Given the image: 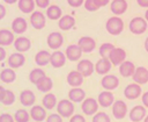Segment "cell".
I'll return each instance as SVG.
<instances>
[{"instance_id":"6da1fadb","label":"cell","mask_w":148,"mask_h":122,"mask_svg":"<svg viewBox=\"0 0 148 122\" xmlns=\"http://www.w3.org/2000/svg\"><path fill=\"white\" fill-rule=\"evenodd\" d=\"M105 29L111 35H119L124 30V21L119 16H111L105 23Z\"/></svg>"},{"instance_id":"7a4b0ae2","label":"cell","mask_w":148,"mask_h":122,"mask_svg":"<svg viewBox=\"0 0 148 122\" xmlns=\"http://www.w3.org/2000/svg\"><path fill=\"white\" fill-rule=\"evenodd\" d=\"M147 27H148L147 21L143 17H140V16L133 17L130 21V24H128L130 31L132 34H134V35H141V34H143L147 30Z\"/></svg>"},{"instance_id":"3957f363","label":"cell","mask_w":148,"mask_h":122,"mask_svg":"<svg viewBox=\"0 0 148 122\" xmlns=\"http://www.w3.org/2000/svg\"><path fill=\"white\" fill-rule=\"evenodd\" d=\"M57 112L61 117H71L74 114V103L69 99L60 100L57 103Z\"/></svg>"},{"instance_id":"277c9868","label":"cell","mask_w":148,"mask_h":122,"mask_svg":"<svg viewBox=\"0 0 148 122\" xmlns=\"http://www.w3.org/2000/svg\"><path fill=\"white\" fill-rule=\"evenodd\" d=\"M98 102L97 100L92 99V98H87L82 101V105H81V109L83 112V114L86 115H95L98 110Z\"/></svg>"},{"instance_id":"5b68a950","label":"cell","mask_w":148,"mask_h":122,"mask_svg":"<svg viewBox=\"0 0 148 122\" xmlns=\"http://www.w3.org/2000/svg\"><path fill=\"white\" fill-rule=\"evenodd\" d=\"M127 114V105L123 100H116L112 103V115L117 120H123Z\"/></svg>"},{"instance_id":"8992f818","label":"cell","mask_w":148,"mask_h":122,"mask_svg":"<svg viewBox=\"0 0 148 122\" xmlns=\"http://www.w3.org/2000/svg\"><path fill=\"white\" fill-rule=\"evenodd\" d=\"M30 23L31 26L37 29V30H40L45 27L46 24V17L45 15L42 13V12H38V10H34L30 15Z\"/></svg>"},{"instance_id":"52a82bcc","label":"cell","mask_w":148,"mask_h":122,"mask_svg":"<svg viewBox=\"0 0 148 122\" xmlns=\"http://www.w3.org/2000/svg\"><path fill=\"white\" fill-rule=\"evenodd\" d=\"M125 59H126V51L121 48H116L114 46V49L109 55V60L114 66H119Z\"/></svg>"},{"instance_id":"ba28073f","label":"cell","mask_w":148,"mask_h":122,"mask_svg":"<svg viewBox=\"0 0 148 122\" xmlns=\"http://www.w3.org/2000/svg\"><path fill=\"white\" fill-rule=\"evenodd\" d=\"M101 85L104 89L112 92L119 86V79L114 74H105L101 80Z\"/></svg>"},{"instance_id":"9c48e42d","label":"cell","mask_w":148,"mask_h":122,"mask_svg":"<svg viewBox=\"0 0 148 122\" xmlns=\"http://www.w3.org/2000/svg\"><path fill=\"white\" fill-rule=\"evenodd\" d=\"M141 93H142L141 86H140L139 84H135V82L127 85V86L125 87V89H124V95H125V98H126V99H130V100H135V99H138V98L141 95Z\"/></svg>"},{"instance_id":"30bf717a","label":"cell","mask_w":148,"mask_h":122,"mask_svg":"<svg viewBox=\"0 0 148 122\" xmlns=\"http://www.w3.org/2000/svg\"><path fill=\"white\" fill-rule=\"evenodd\" d=\"M77 45L79 48L81 49L82 52L84 53H89L91 52L95 48H96V42L92 37H89V36H82L79 42H77Z\"/></svg>"},{"instance_id":"8fae6325","label":"cell","mask_w":148,"mask_h":122,"mask_svg":"<svg viewBox=\"0 0 148 122\" xmlns=\"http://www.w3.org/2000/svg\"><path fill=\"white\" fill-rule=\"evenodd\" d=\"M46 42H47V45H49L50 49H52V50H58V49L62 45V43H64V37H62V35H61L60 33L54 31V33L49 34Z\"/></svg>"},{"instance_id":"7c38bea8","label":"cell","mask_w":148,"mask_h":122,"mask_svg":"<svg viewBox=\"0 0 148 122\" xmlns=\"http://www.w3.org/2000/svg\"><path fill=\"white\" fill-rule=\"evenodd\" d=\"M76 71H79L83 76V78H86V77H89L92 74V72L95 71V66L92 65V63L89 59H82L77 63Z\"/></svg>"},{"instance_id":"4fadbf2b","label":"cell","mask_w":148,"mask_h":122,"mask_svg":"<svg viewBox=\"0 0 148 122\" xmlns=\"http://www.w3.org/2000/svg\"><path fill=\"white\" fill-rule=\"evenodd\" d=\"M97 102L99 106H102L103 108H108L111 107L112 103L114 102V95L111 91H103L98 94L97 98Z\"/></svg>"},{"instance_id":"5bb4252c","label":"cell","mask_w":148,"mask_h":122,"mask_svg":"<svg viewBox=\"0 0 148 122\" xmlns=\"http://www.w3.org/2000/svg\"><path fill=\"white\" fill-rule=\"evenodd\" d=\"M65 56H66V59H68L71 62H76L81 58L82 51H81V49L79 48L77 44H71L66 48Z\"/></svg>"},{"instance_id":"9a60e30c","label":"cell","mask_w":148,"mask_h":122,"mask_svg":"<svg viewBox=\"0 0 148 122\" xmlns=\"http://www.w3.org/2000/svg\"><path fill=\"white\" fill-rule=\"evenodd\" d=\"M66 63V56L62 51L60 50H54V52L51 53V57H50V64L56 67V69H59V67H62Z\"/></svg>"},{"instance_id":"2e32d148","label":"cell","mask_w":148,"mask_h":122,"mask_svg":"<svg viewBox=\"0 0 148 122\" xmlns=\"http://www.w3.org/2000/svg\"><path fill=\"white\" fill-rule=\"evenodd\" d=\"M133 80L135 84H139V85H143L148 81V70L145 67V66H139V67H135V71L132 76Z\"/></svg>"},{"instance_id":"e0dca14e","label":"cell","mask_w":148,"mask_h":122,"mask_svg":"<svg viewBox=\"0 0 148 122\" xmlns=\"http://www.w3.org/2000/svg\"><path fill=\"white\" fill-rule=\"evenodd\" d=\"M9 67L12 69H18L21 66H23V64L25 63V57L22 52H14L8 57L7 60Z\"/></svg>"},{"instance_id":"ac0fdd59","label":"cell","mask_w":148,"mask_h":122,"mask_svg":"<svg viewBox=\"0 0 148 122\" xmlns=\"http://www.w3.org/2000/svg\"><path fill=\"white\" fill-rule=\"evenodd\" d=\"M14 48L17 52H25L31 48V42L28 37L24 36H18L17 38L14 40Z\"/></svg>"},{"instance_id":"d6986e66","label":"cell","mask_w":148,"mask_h":122,"mask_svg":"<svg viewBox=\"0 0 148 122\" xmlns=\"http://www.w3.org/2000/svg\"><path fill=\"white\" fill-rule=\"evenodd\" d=\"M146 116V107L143 106H134L131 110H130V120L132 122H140L145 119Z\"/></svg>"},{"instance_id":"ffe728a7","label":"cell","mask_w":148,"mask_h":122,"mask_svg":"<svg viewBox=\"0 0 148 122\" xmlns=\"http://www.w3.org/2000/svg\"><path fill=\"white\" fill-rule=\"evenodd\" d=\"M67 84L72 87H80L83 84V76L79 71H71L67 74Z\"/></svg>"},{"instance_id":"44dd1931","label":"cell","mask_w":148,"mask_h":122,"mask_svg":"<svg viewBox=\"0 0 148 122\" xmlns=\"http://www.w3.org/2000/svg\"><path fill=\"white\" fill-rule=\"evenodd\" d=\"M28 28V23H27V20L23 19V17H15L12 22V31L14 34H23L25 33Z\"/></svg>"},{"instance_id":"7402d4cb","label":"cell","mask_w":148,"mask_h":122,"mask_svg":"<svg viewBox=\"0 0 148 122\" xmlns=\"http://www.w3.org/2000/svg\"><path fill=\"white\" fill-rule=\"evenodd\" d=\"M127 1L126 0H112L110 5V9L114 15H121L127 10Z\"/></svg>"},{"instance_id":"603a6c76","label":"cell","mask_w":148,"mask_h":122,"mask_svg":"<svg viewBox=\"0 0 148 122\" xmlns=\"http://www.w3.org/2000/svg\"><path fill=\"white\" fill-rule=\"evenodd\" d=\"M95 66V71L98 74H108V72L111 70V62L109 60V58H101L97 60V63L94 65Z\"/></svg>"},{"instance_id":"cb8c5ba5","label":"cell","mask_w":148,"mask_h":122,"mask_svg":"<svg viewBox=\"0 0 148 122\" xmlns=\"http://www.w3.org/2000/svg\"><path fill=\"white\" fill-rule=\"evenodd\" d=\"M30 119H32L36 122H42L45 120L46 117V110L44 107L42 106H32V108L30 109Z\"/></svg>"},{"instance_id":"d4e9b609","label":"cell","mask_w":148,"mask_h":122,"mask_svg":"<svg viewBox=\"0 0 148 122\" xmlns=\"http://www.w3.org/2000/svg\"><path fill=\"white\" fill-rule=\"evenodd\" d=\"M134 71H135V65L132 62H130V60H124L119 65V73L124 78L132 77L133 73H134Z\"/></svg>"},{"instance_id":"484cf974","label":"cell","mask_w":148,"mask_h":122,"mask_svg":"<svg viewBox=\"0 0 148 122\" xmlns=\"http://www.w3.org/2000/svg\"><path fill=\"white\" fill-rule=\"evenodd\" d=\"M36 101V96H35V93L30 89H24L21 92L20 94V102L25 106V107H29V106H34Z\"/></svg>"},{"instance_id":"4316f807","label":"cell","mask_w":148,"mask_h":122,"mask_svg":"<svg viewBox=\"0 0 148 122\" xmlns=\"http://www.w3.org/2000/svg\"><path fill=\"white\" fill-rule=\"evenodd\" d=\"M68 99L72 102H82L86 99V92L81 87H73L68 92Z\"/></svg>"},{"instance_id":"83f0119b","label":"cell","mask_w":148,"mask_h":122,"mask_svg":"<svg viewBox=\"0 0 148 122\" xmlns=\"http://www.w3.org/2000/svg\"><path fill=\"white\" fill-rule=\"evenodd\" d=\"M14 33L8 29H0V46H8L14 43Z\"/></svg>"},{"instance_id":"f1b7e54d","label":"cell","mask_w":148,"mask_h":122,"mask_svg":"<svg viewBox=\"0 0 148 122\" xmlns=\"http://www.w3.org/2000/svg\"><path fill=\"white\" fill-rule=\"evenodd\" d=\"M58 26L61 30H69L75 26V19L72 15H62L59 19Z\"/></svg>"},{"instance_id":"f546056e","label":"cell","mask_w":148,"mask_h":122,"mask_svg":"<svg viewBox=\"0 0 148 122\" xmlns=\"http://www.w3.org/2000/svg\"><path fill=\"white\" fill-rule=\"evenodd\" d=\"M50 57H51L50 52L45 50H40L35 56V63L39 66H46L47 64H50Z\"/></svg>"},{"instance_id":"4dcf8cb0","label":"cell","mask_w":148,"mask_h":122,"mask_svg":"<svg viewBox=\"0 0 148 122\" xmlns=\"http://www.w3.org/2000/svg\"><path fill=\"white\" fill-rule=\"evenodd\" d=\"M15 79H16V73L12 67L3 69L0 72V80L6 82V84H12V82H14Z\"/></svg>"},{"instance_id":"1f68e13d","label":"cell","mask_w":148,"mask_h":122,"mask_svg":"<svg viewBox=\"0 0 148 122\" xmlns=\"http://www.w3.org/2000/svg\"><path fill=\"white\" fill-rule=\"evenodd\" d=\"M62 16L61 8L57 5H51L46 9V17L50 20H59Z\"/></svg>"},{"instance_id":"d6a6232c","label":"cell","mask_w":148,"mask_h":122,"mask_svg":"<svg viewBox=\"0 0 148 122\" xmlns=\"http://www.w3.org/2000/svg\"><path fill=\"white\" fill-rule=\"evenodd\" d=\"M36 86H37V89H39L40 92H43V93H49V92L52 89V87H53V81H52V79H51L50 77L45 76Z\"/></svg>"},{"instance_id":"836d02e7","label":"cell","mask_w":148,"mask_h":122,"mask_svg":"<svg viewBox=\"0 0 148 122\" xmlns=\"http://www.w3.org/2000/svg\"><path fill=\"white\" fill-rule=\"evenodd\" d=\"M42 103H43V107L46 108V109H53L56 107V105L58 103L57 102V96L52 93H46L44 95V98L42 99Z\"/></svg>"},{"instance_id":"e575fe53","label":"cell","mask_w":148,"mask_h":122,"mask_svg":"<svg viewBox=\"0 0 148 122\" xmlns=\"http://www.w3.org/2000/svg\"><path fill=\"white\" fill-rule=\"evenodd\" d=\"M18 9L24 14L32 13L35 9V0H18Z\"/></svg>"},{"instance_id":"d590c367","label":"cell","mask_w":148,"mask_h":122,"mask_svg":"<svg viewBox=\"0 0 148 122\" xmlns=\"http://www.w3.org/2000/svg\"><path fill=\"white\" fill-rule=\"evenodd\" d=\"M46 74H45V72L42 70V69H34V70H31V72L29 73V80L34 84V85H37L44 77H45Z\"/></svg>"},{"instance_id":"8d00e7d4","label":"cell","mask_w":148,"mask_h":122,"mask_svg":"<svg viewBox=\"0 0 148 122\" xmlns=\"http://www.w3.org/2000/svg\"><path fill=\"white\" fill-rule=\"evenodd\" d=\"M114 49V45L112 43H103L101 46H99V50H98V53L102 58H109V55L110 52Z\"/></svg>"},{"instance_id":"74e56055","label":"cell","mask_w":148,"mask_h":122,"mask_svg":"<svg viewBox=\"0 0 148 122\" xmlns=\"http://www.w3.org/2000/svg\"><path fill=\"white\" fill-rule=\"evenodd\" d=\"M29 119H30V114L25 109H18L15 112L14 115L15 122H29Z\"/></svg>"},{"instance_id":"f35d334b","label":"cell","mask_w":148,"mask_h":122,"mask_svg":"<svg viewBox=\"0 0 148 122\" xmlns=\"http://www.w3.org/2000/svg\"><path fill=\"white\" fill-rule=\"evenodd\" d=\"M14 102H15V94H14V92L10 91V89H6L5 96H3L2 101H1V103L5 105V106H12Z\"/></svg>"},{"instance_id":"ab89813d","label":"cell","mask_w":148,"mask_h":122,"mask_svg":"<svg viewBox=\"0 0 148 122\" xmlns=\"http://www.w3.org/2000/svg\"><path fill=\"white\" fill-rule=\"evenodd\" d=\"M92 122H111V119L106 113L98 112L92 116Z\"/></svg>"},{"instance_id":"60d3db41","label":"cell","mask_w":148,"mask_h":122,"mask_svg":"<svg viewBox=\"0 0 148 122\" xmlns=\"http://www.w3.org/2000/svg\"><path fill=\"white\" fill-rule=\"evenodd\" d=\"M83 6H84V8H86L87 10H89V12H96V10L98 9V7H97L96 3L94 2V0H84Z\"/></svg>"},{"instance_id":"b9f144b4","label":"cell","mask_w":148,"mask_h":122,"mask_svg":"<svg viewBox=\"0 0 148 122\" xmlns=\"http://www.w3.org/2000/svg\"><path fill=\"white\" fill-rule=\"evenodd\" d=\"M46 122H62V117L57 113V114H51L46 117Z\"/></svg>"},{"instance_id":"7bdbcfd3","label":"cell","mask_w":148,"mask_h":122,"mask_svg":"<svg viewBox=\"0 0 148 122\" xmlns=\"http://www.w3.org/2000/svg\"><path fill=\"white\" fill-rule=\"evenodd\" d=\"M0 122H15L14 116H12L8 113H2L0 114Z\"/></svg>"},{"instance_id":"ee69618b","label":"cell","mask_w":148,"mask_h":122,"mask_svg":"<svg viewBox=\"0 0 148 122\" xmlns=\"http://www.w3.org/2000/svg\"><path fill=\"white\" fill-rule=\"evenodd\" d=\"M69 122H86V119L81 114H73L69 117Z\"/></svg>"},{"instance_id":"f6af8a7d","label":"cell","mask_w":148,"mask_h":122,"mask_svg":"<svg viewBox=\"0 0 148 122\" xmlns=\"http://www.w3.org/2000/svg\"><path fill=\"white\" fill-rule=\"evenodd\" d=\"M67 2H68V5H69L71 7L77 8V7H80V6L83 5L84 0H67Z\"/></svg>"},{"instance_id":"bcb514c9","label":"cell","mask_w":148,"mask_h":122,"mask_svg":"<svg viewBox=\"0 0 148 122\" xmlns=\"http://www.w3.org/2000/svg\"><path fill=\"white\" fill-rule=\"evenodd\" d=\"M35 5L40 8H47L50 5V0H35Z\"/></svg>"},{"instance_id":"7dc6e473","label":"cell","mask_w":148,"mask_h":122,"mask_svg":"<svg viewBox=\"0 0 148 122\" xmlns=\"http://www.w3.org/2000/svg\"><path fill=\"white\" fill-rule=\"evenodd\" d=\"M94 2L96 3V6H97L98 8H101V7L106 6V5L110 2V0H94Z\"/></svg>"},{"instance_id":"c3c4849f","label":"cell","mask_w":148,"mask_h":122,"mask_svg":"<svg viewBox=\"0 0 148 122\" xmlns=\"http://www.w3.org/2000/svg\"><path fill=\"white\" fill-rule=\"evenodd\" d=\"M141 100H142V105H143V107L148 108V91H147V92H145V93L142 94Z\"/></svg>"},{"instance_id":"681fc988","label":"cell","mask_w":148,"mask_h":122,"mask_svg":"<svg viewBox=\"0 0 148 122\" xmlns=\"http://www.w3.org/2000/svg\"><path fill=\"white\" fill-rule=\"evenodd\" d=\"M138 5L143 8H148V0H136Z\"/></svg>"},{"instance_id":"f907efd6","label":"cell","mask_w":148,"mask_h":122,"mask_svg":"<svg viewBox=\"0 0 148 122\" xmlns=\"http://www.w3.org/2000/svg\"><path fill=\"white\" fill-rule=\"evenodd\" d=\"M5 58H6V50L2 46H0V62H2Z\"/></svg>"},{"instance_id":"816d5d0a","label":"cell","mask_w":148,"mask_h":122,"mask_svg":"<svg viewBox=\"0 0 148 122\" xmlns=\"http://www.w3.org/2000/svg\"><path fill=\"white\" fill-rule=\"evenodd\" d=\"M5 15H6V8H5V6L0 5V20H2L5 17Z\"/></svg>"},{"instance_id":"f5cc1de1","label":"cell","mask_w":148,"mask_h":122,"mask_svg":"<svg viewBox=\"0 0 148 122\" xmlns=\"http://www.w3.org/2000/svg\"><path fill=\"white\" fill-rule=\"evenodd\" d=\"M5 92H6V88H3L2 86H0V102L2 101V99L5 96Z\"/></svg>"},{"instance_id":"db71d44e","label":"cell","mask_w":148,"mask_h":122,"mask_svg":"<svg viewBox=\"0 0 148 122\" xmlns=\"http://www.w3.org/2000/svg\"><path fill=\"white\" fill-rule=\"evenodd\" d=\"M6 3H9V5H13V3H15V2H17L18 0H3Z\"/></svg>"},{"instance_id":"11a10c76","label":"cell","mask_w":148,"mask_h":122,"mask_svg":"<svg viewBox=\"0 0 148 122\" xmlns=\"http://www.w3.org/2000/svg\"><path fill=\"white\" fill-rule=\"evenodd\" d=\"M145 49H146V51L148 52V37L145 40Z\"/></svg>"},{"instance_id":"9f6ffc18","label":"cell","mask_w":148,"mask_h":122,"mask_svg":"<svg viewBox=\"0 0 148 122\" xmlns=\"http://www.w3.org/2000/svg\"><path fill=\"white\" fill-rule=\"evenodd\" d=\"M145 20L148 22V9L146 10V13H145Z\"/></svg>"},{"instance_id":"6f0895ef","label":"cell","mask_w":148,"mask_h":122,"mask_svg":"<svg viewBox=\"0 0 148 122\" xmlns=\"http://www.w3.org/2000/svg\"><path fill=\"white\" fill-rule=\"evenodd\" d=\"M143 122H148V115H146V116H145V119H143Z\"/></svg>"},{"instance_id":"680465c9","label":"cell","mask_w":148,"mask_h":122,"mask_svg":"<svg viewBox=\"0 0 148 122\" xmlns=\"http://www.w3.org/2000/svg\"><path fill=\"white\" fill-rule=\"evenodd\" d=\"M34 122H36V121H34Z\"/></svg>"}]
</instances>
